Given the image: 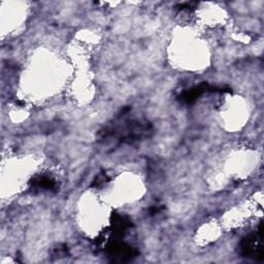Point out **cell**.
Listing matches in <instances>:
<instances>
[{
    "label": "cell",
    "instance_id": "1",
    "mask_svg": "<svg viewBox=\"0 0 264 264\" xmlns=\"http://www.w3.org/2000/svg\"><path fill=\"white\" fill-rule=\"evenodd\" d=\"M128 111L129 108L123 110L115 122L105 126L98 132V139L100 141L131 145L150 137L153 132L152 125L147 121L128 119Z\"/></svg>",
    "mask_w": 264,
    "mask_h": 264
},
{
    "label": "cell",
    "instance_id": "2",
    "mask_svg": "<svg viewBox=\"0 0 264 264\" xmlns=\"http://www.w3.org/2000/svg\"><path fill=\"white\" fill-rule=\"evenodd\" d=\"M263 224L260 223L256 234H251L245 237L241 243V254L245 257L254 258L256 260H263Z\"/></svg>",
    "mask_w": 264,
    "mask_h": 264
},
{
    "label": "cell",
    "instance_id": "3",
    "mask_svg": "<svg viewBox=\"0 0 264 264\" xmlns=\"http://www.w3.org/2000/svg\"><path fill=\"white\" fill-rule=\"evenodd\" d=\"M108 254L114 258L115 261H127L136 255V251L125 243L120 241L112 242L108 247Z\"/></svg>",
    "mask_w": 264,
    "mask_h": 264
},
{
    "label": "cell",
    "instance_id": "4",
    "mask_svg": "<svg viewBox=\"0 0 264 264\" xmlns=\"http://www.w3.org/2000/svg\"><path fill=\"white\" fill-rule=\"evenodd\" d=\"M132 226L131 221L125 217L118 214L112 216V227L116 235H124Z\"/></svg>",
    "mask_w": 264,
    "mask_h": 264
},
{
    "label": "cell",
    "instance_id": "5",
    "mask_svg": "<svg viewBox=\"0 0 264 264\" xmlns=\"http://www.w3.org/2000/svg\"><path fill=\"white\" fill-rule=\"evenodd\" d=\"M30 185L33 189H37V190H55L57 187L56 181L45 175L42 176H37L35 177L31 182Z\"/></svg>",
    "mask_w": 264,
    "mask_h": 264
},
{
    "label": "cell",
    "instance_id": "6",
    "mask_svg": "<svg viewBox=\"0 0 264 264\" xmlns=\"http://www.w3.org/2000/svg\"><path fill=\"white\" fill-rule=\"evenodd\" d=\"M108 180H109L108 176L105 175V174H103V173H101V174H99V175L95 178V180L93 181L92 187H101L104 183L108 182Z\"/></svg>",
    "mask_w": 264,
    "mask_h": 264
},
{
    "label": "cell",
    "instance_id": "7",
    "mask_svg": "<svg viewBox=\"0 0 264 264\" xmlns=\"http://www.w3.org/2000/svg\"><path fill=\"white\" fill-rule=\"evenodd\" d=\"M196 6H197L196 3H184V4L178 5L177 9L180 11H191V10H194Z\"/></svg>",
    "mask_w": 264,
    "mask_h": 264
},
{
    "label": "cell",
    "instance_id": "8",
    "mask_svg": "<svg viewBox=\"0 0 264 264\" xmlns=\"http://www.w3.org/2000/svg\"><path fill=\"white\" fill-rule=\"evenodd\" d=\"M162 209H163L162 206L154 205L152 208H150V214H151V215H156V214H158V213H160Z\"/></svg>",
    "mask_w": 264,
    "mask_h": 264
}]
</instances>
